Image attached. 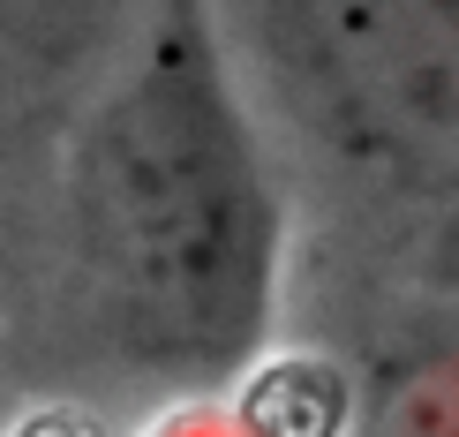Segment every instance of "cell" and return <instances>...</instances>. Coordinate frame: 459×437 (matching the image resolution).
<instances>
[{
	"mask_svg": "<svg viewBox=\"0 0 459 437\" xmlns=\"http://www.w3.org/2000/svg\"><path fill=\"white\" fill-rule=\"evenodd\" d=\"M83 272L121 354L174 385L248 370L279 302V204L196 15H166L75 174Z\"/></svg>",
	"mask_w": 459,
	"mask_h": 437,
	"instance_id": "6da1fadb",
	"label": "cell"
},
{
	"mask_svg": "<svg viewBox=\"0 0 459 437\" xmlns=\"http://www.w3.org/2000/svg\"><path fill=\"white\" fill-rule=\"evenodd\" d=\"M8 15H15V23H61V31H75V23H83V15H91V0H8Z\"/></svg>",
	"mask_w": 459,
	"mask_h": 437,
	"instance_id": "277c9868",
	"label": "cell"
},
{
	"mask_svg": "<svg viewBox=\"0 0 459 437\" xmlns=\"http://www.w3.org/2000/svg\"><path fill=\"white\" fill-rule=\"evenodd\" d=\"M385 437H459V385L452 392H407Z\"/></svg>",
	"mask_w": 459,
	"mask_h": 437,
	"instance_id": "3957f363",
	"label": "cell"
},
{
	"mask_svg": "<svg viewBox=\"0 0 459 437\" xmlns=\"http://www.w3.org/2000/svg\"><path fill=\"white\" fill-rule=\"evenodd\" d=\"M294 61L354 151L422 188L459 181V0H309Z\"/></svg>",
	"mask_w": 459,
	"mask_h": 437,
	"instance_id": "7a4b0ae2",
	"label": "cell"
}]
</instances>
